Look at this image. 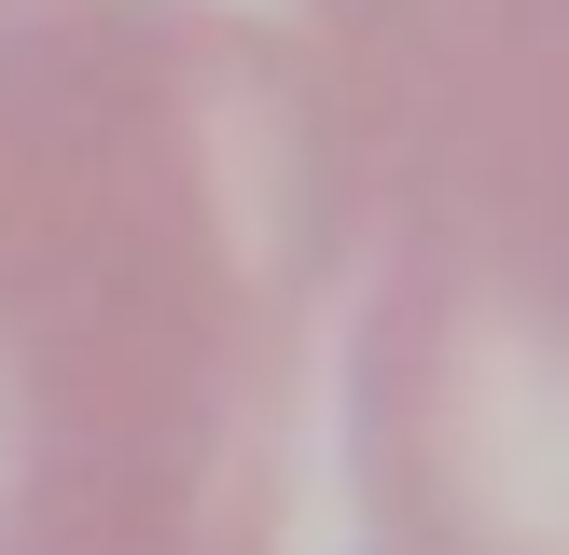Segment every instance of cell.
<instances>
[{
    "mask_svg": "<svg viewBox=\"0 0 569 555\" xmlns=\"http://www.w3.org/2000/svg\"><path fill=\"white\" fill-rule=\"evenodd\" d=\"M361 111L306 14H0V555H278Z\"/></svg>",
    "mask_w": 569,
    "mask_h": 555,
    "instance_id": "obj_1",
    "label": "cell"
},
{
    "mask_svg": "<svg viewBox=\"0 0 569 555\" xmlns=\"http://www.w3.org/2000/svg\"><path fill=\"white\" fill-rule=\"evenodd\" d=\"M361 111V527L569 555V0H306Z\"/></svg>",
    "mask_w": 569,
    "mask_h": 555,
    "instance_id": "obj_2",
    "label": "cell"
},
{
    "mask_svg": "<svg viewBox=\"0 0 569 555\" xmlns=\"http://www.w3.org/2000/svg\"><path fill=\"white\" fill-rule=\"evenodd\" d=\"M0 14H14V0H0Z\"/></svg>",
    "mask_w": 569,
    "mask_h": 555,
    "instance_id": "obj_3",
    "label": "cell"
}]
</instances>
